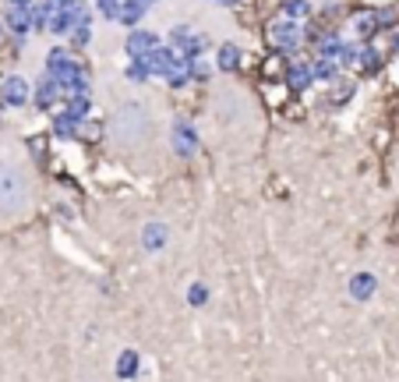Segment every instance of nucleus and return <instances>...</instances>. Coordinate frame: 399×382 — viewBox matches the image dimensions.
Returning <instances> with one entry per match:
<instances>
[{
  "label": "nucleus",
  "mask_w": 399,
  "mask_h": 382,
  "mask_svg": "<svg viewBox=\"0 0 399 382\" xmlns=\"http://www.w3.org/2000/svg\"><path fill=\"white\" fill-rule=\"evenodd\" d=\"M28 202V181L21 178V170L14 166H0V209L18 213Z\"/></svg>",
  "instance_id": "1"
}]
</instances>
